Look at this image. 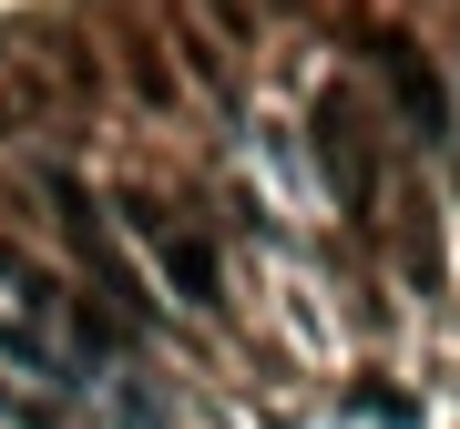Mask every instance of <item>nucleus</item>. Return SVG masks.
<instances>
[{"label": "nucleus", "instance_id": "f257e3e1", "mask_svg": "<svg viewBox=\"0 0 460 429\" xmlns=\"http://www.w3.org/2000/svg\"><path fill=\"white\" fill-rule=\"evenodd\" d=\"M51 205H62V235H72V256H83L93 276H102V297H113L123 317H144L154 297H144V276H133V256H123L113 214H102V205H93V195H83V184H72V174H51Z\"/></svg>", "mask_w": 460, "mask_h": 429}, {"label": "nucleus", "instance_id": "f03ea898", "mask_svg": "<svg viewBox=\"0 0 460 429\" xmlns=\"http://www.w3.org/2000/svg\"><path fill=\"white\" fill-rule=\"evenodd\" d=\"M123 214H133V235L154 246V266H164V286H174L184 307H215V297H226V266H215V246H205L195 225H174L164 205H123Z\"/></svg>", "mask_w": 460, "mask_h": 429}, {"label": "nucleus", "instance_id": "7ed1b4c3", "mask_svg": "<svg viewBox=\"0 0 460 429\" xmlns=\"http://www.w3.org/2000/svg\"><path fill=\"white\" fill-rule=\"evenodd\" d=\"M378 72H389V92H399V123H410L420 144H450V92H440V72H429L410 41H378Z\"/></svg>", "mask_w": 460, "mask_h": 429}, {"label": "nucleus", "instance_id": "20e7f679", "mask_svg": "<svg viewBox=\"0 0 460 429\" xmlns=\"http://www.w3.org/2000/svg\"><path fill=\"white\" fill-rule=\"evenodd\" d=\"M317 153H328L338 195H348V205H368V164H358V133H348V102H328V113H317Z\"/></svg>", "mask_w": 460, "mask_h": 429}]
</instances>
